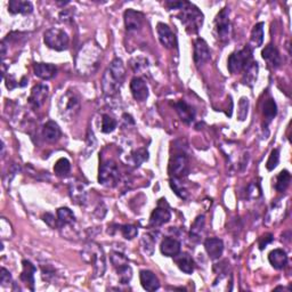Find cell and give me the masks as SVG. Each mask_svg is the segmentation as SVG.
Here are the masks:
<instances>
[{
  "label": "cell",
  "mask_w": 292,
  "mask_h": 292,
  "mask_svg": "<svg viewBox=\"0 0 292 292\" xmlns=\"http://www.w3.org/2000/svg\"><path fill=\"white\" fill-rule=\"evenodd\" d=\"M174 260L176 262L177 267L179 268L181 272H184L185 274H192L195 268V262L193 258L191 257L189 253H178L174 257Z\"/></svg>",
  "instance_id": "cell-26"
},
{
  "label": "cell",
  "mask_w": 292,
  "mask_h": 292,
  "mask_svg": "<svg viewBox=\"0 0 292 292\" xmlns=\"http://www.w3.org/2000/svg\"><path fill=\"white\" fill-rule=\"evenodd\" d=\"M262 42H264V23L259 22L252 29L250 36V44L248 46L252 49L258 48V47L262 45Z\"/></svg>",
  "instance_id": "cell-29"
},
{
  "label": "cell",
  "mask_w": 292,
  "mask_h": 292,
  "mask_svg": "<svg viewBox=\"0 0 292 292\" xmlns=\"http://www.w3.org/2000/svg\"><path fill=\"white\" fill-rule=\"evenodd\" d=\"M110 258H111V262H112V265L114 268H116V270L119 267H122L124 265L129 264L128 258L121 252L113 251V252H111V256H110Z\"/></svg>",
  "instance_id": "cell-41"
},
{
  "label": "cell",
  "mask_w": 292,
  "mask_h": 292,
  "mask_svg": "<svg viewBox=\"0 0 292 292\" xmlns=\"http://www.w3.org/2000/svg\"><path fill=\"white\" fill-rule=\"evenodd\" d=\"M131 159L135 166H141L143 162H145L148 159V152L146 148H138L135 152H132Z\"/></svg>",
  "instance_id": "cell-42"
},
{
  "label": "cell",
  "mask_w": 292,
  "mask_h": 292,
  "mask_svg": "<svg viewBox=\"0 0 292 292\" xmlns=\"http://www.w3.org/2000/svg\"><path fill=\"white\" fill-rule=\"evenodd\" d=\"M170 188L174 191L176 195H178L180 199H188L189 192L185 186L181 183L178 178H171L170 179Z\"/></svg>",
  "instance_id": "cell-36"
},
{
  "label": "cell",
  "mask_w": 292,
  "mask_h": 292,
  "mask_svg": "<svg viewBox=\"0 0 292 292\" xmlns=\"http://www.w3.org/2000/svg\"><path fill=\"white\" fill-rule=\"evenodd\" d=\"M22 266L23 271L20 276L21 281L24 282L31 291H35V273L37 272V267L30 260H23Z\"/></svg>",
  "instance_id": "cell-21"
},
{
  "label": "cell",
  "mask_w": 292,
  "mask_h": 292,
  "mask_svg": "<svg viewBox=\"0 0 292 292\" xmlns=\"http://www.w3.org/2000/svg\"><path fill=\"white\" fill-rule=\"evenodd\" d=\"M117 120L116 119H113L111 116H109V114H103L102 117V132L104 134H110V132H113L116 130L117 128Z\"/></svg>",
  "instance_id": "cell-38"
},
{
  "label": "cell",
  "mask_w": 292,
  "mask_h": 292,
  "mask_svg": "<svg viewBox=\"0 0 292 292\" xmlns=\"http://www.w3.org/2000/svg\"><path fill=\"white\" fill-rule=\"evenodd\" d=\"M119 179H120V172L113 160L104 161L99 166L98 181L100 185L107 186V188H114L119 183Z\"/></svg>",
  "instance_id": "cell-7"
},
{
  "label": "cell",
  "mask_w": 292,
  "mask_h": 292,
  "mask_svg": "<svg viewBox=\"0 0 292 292\" xmlns=\"http://www.w3.org/2000/svg\"><path fill=\"white\" fill-rule=\"evenodd\" d=\"M156 32L157 36H159V40L162 46H165L166 48L168 49L174 48L176 46V37L174 35V32L171 31L169 25L165 24V23H157Z\"/></svg>",
  "instance_id": "cell-17"
},
{
  "label": "cell",
  "mask_w": 292,
  "mask_h": 292,
  "mask_svg": "<svg viewBox=\"0 0 292 292\" xmlns=\"http://www.w3.org/2000/svg\"><path fill=\"white\" fill-rule=\"evenodd\" d=\"M171 219V213L169 205L167 203L166 199H161L157 203V207L153 210L150 217V226L151 227H160Z\"/></svg>",
  "instance_id": "cell-11"
},
{
  "label": "cell",
  "mask_w": 292,
  "mask_h": 292,
  "mask_svg": "<svg viewBox=\"0 0 292 292\" xmlns=\"http://www.w3.org/2000/svg\"><path fill=\"white\" fill-rule=\"evenodd\" d=\"M44 41L48 48L56 51L66 50L70 44L68 33L56 28H51L45 32Z\"/></svg>",
  "instance_id": "cell-8"
},
{
  "label": "cell",
  "mask_w": 292,
  "mask_h": 292,
  "mask_svg": "<svg viewBox=\"0 0 292 292\" xmlns=\"http://www.w3.org/2000/svg\"><path fill=\"white\" fill-rule=\"evenodd\" d=\"M126 76V69L120 59H114L109 68L105 70L102 78V88L104 94L113 97L119 93Z\"/></svg>",
  "instance_id": "cell-2"
},
{
  "label": "cell",
  "mask_w": 292,
  "mask_h": 292,
  "mask_svg": "<svg viewBox=\"0 0 292 292\" xmlns=\"http://www.w3.org/2000/svg\"><path fill=\"white\" fill-rule=\"evenodd\" d=\"M48 95H49L48 86L44 84L36 85L35 87L31 89V94L28 99L29 104H30L33 109H39L45 104L46 99L48 98Z\"/></svg>",
  "instance_id": "cell-12"
},
{
  "label": "cell",
  "mask_w": 292,
  "mask_h": 292,
  "mask_svg": "<svg viewBox=\"0 0 292 292\" xmlns=\"http://www.w3.org/2000/svg\"><path fill=\"white\" fill-rule=\"evenodd\" d=\"M140 280L143 288L146 291H155L160 288V282L154 273L151 271H141Z\"/></svg>",
  "instance_id": "cell-24"
},
{
  "label": "cell",
  "mask_w": 292,
  "mask_h": 292,
  "mask_svg": "<svg viewBox=\"0 0 292 292\" xmlns=\"http://www.w3.org/2000/svg\"><path fill=\"white\" fill-rule=\"evenodd\" d=\"M33 72H35L36 76L42 80H50L56 75L57 68L50 63H35Z\"/></svg>",
  "instance_id": "cell-22"
},
{
  "label": "cell",
  "mask_w": 292,
  "mask_h": 292,
  "mask_svg": "<svg viewBox=\"0 0 292 292\" xmlns=\"http://www.w3.org/2000/svg\"><path fill=\"white\" fill-rule=\"evenodd\" d=\"M248 110H249V99L246 97H242L240 99V103H238V111H237V117L238 120L244 121L248 117Z\"/></svg>",
  "instance_id": "cell-44"
},
{
  "label": "cell",
  "mask_w": 292,
  "mask_h": 292,
  "mask_svg": "<svg viewBox=\"0 0 292 292\" xmlns=\"http://www.w3.org/2000/svg\"><path fill=\"white\" fill-rule=\"evenodd\" d=\"M81 108L80 98L73 90H68L59 102V110L61 117L66 121H71L76 117Z\"/></svg>",
  "instance_id": "cell-5"
},
{
  "label": "cell",
  "mask_w": 292,
  "mask_h": 292,
  "mask_svg": "<svg viewBox=\"0 0 292 292\" xmlns=\"http://www.w3.org/2000/svg\"><path fill=\"white\" fill-rule=\"evenodd\" d=\"M81 256L88 265L93 267L95 276L100 277L104 275L105 270H107V259H105L102 246H99L96 242H89L81 251Z\"/></svg>",
  "instance_id": "cell-3"
},
{
  "label": "cell",
  "mask_w": 292,
  "mask_h": 292,
  "mask_svg": "<svg viewBox=\"0 0 292 292\" xmlns=\"http://www.w3.org/2000/svg\"><path fill=\"white\" fill-rule=\"evenodd\" d=\"M181 244L178 240L174 237H165L161 242L160 250L161 253L166 257H175L180 252Z\"/></svg>",
  "instance_id": "cell-23"
},
{
  "label": "cell",
  "mask_w": 292,
  "mask_h": 292,
  "mask_svg": "<svg viewBox=\"0 0 292 292\" xmlns=\"http://www.w3.org/2000/svg\"><path fill=\"white\" fill-rule=\"evenodd\" d=\"M169 172L171 175V178H178L181 179L189 175L190 172V164L189 157L183 153L176 154L172 157L169 165Z\"/></svg>",
  "instance_id": "cell-10"
},
{
  "label": "cell",
  "mask_w": 292,
  "mask_h": 292,
  "mask_svg": "<svg viewBox=\"0 0 292 292\" xmlns=\"http://www.w3.org/2000/svg\"><path fill=\"white\" fill-rule=\"evenodd\" d=\"M44 222L48 225L49 227H51V228H55V227H57V223H59V220H56V218H55V216L52 214H49V213H47V214H45L44 215Z\"/></svg>",
  "instance_id": "cell-46"
},
{
  "label": "cell",
  "mask_w": 292,
  "mask_h": 292,
  "mask_svg": "<svg viewBox=\"0 0 292 292\" xmlns=\"http://www.w3.org/2000/svg\"><path fill=\"white\" fill-rule=\"evenodd\" d=\"M143 18L144 15L141 12L134 11V9H127L123 14L124 20V26H126L127 31H138L143 25Z\"/></svg>",
  "instance_id": "cell-14"
},
{
  "label": "cell",
  "mask_w": 292,
  "mask_h": 292,
  "mask_svg": "<svg viewBox=\"0 0 292 292\" xmlns=\"http://www.w3.org/2000/svg\"><path fill=\"white\" fill-rule=\"evenodd\" d=\"M57 220H59L60 225H72L75 223V216L72 213V210L62 207L60 209H57Z\"/></svg>",
  "instance_id": "cell-32"
},
{
  "label": "cell",
  "mask_w": 292,
  "mask_h": 292,
  "mask_svg": "<svg viewBox=\"0 0 292 292\" xmlns=\"http://www.w3.org/2000/svg\"><path fill=\"white\" fill-rule=\"evenodd\" d=\"M130 92L132 97L138 102H145L148 97V88L144 80L140 76H135L130 81Z\"/></svg>",
  "instance_id": "cell-16"
},
{
  "label": "cell",
  "mask_w": 292,
  "mask_h": 292,
  "mask_svg": "<svg viewBox=\"0 0 292 292\" xmlns=\"http://www.w3.org/2000/svg\"><path fill=\"white\" fill-rule=\"evenodd\" d=\"M253 57V49L246 46L243 49L233 52L227 60V68L232 74L240 73L251 63Z\"/></svg>",
  "instance_id": "cell-6"
},
{
  "label": "cell",
  "mask_w": 292,
  "mask_h": 292,
  "mask_svg": "<svg viewBox=\"0 0 292 292\" xmlns=\"http://www.w3.org/2000/svg\"><path fill=\"white\" fill-rule=\"evenodd\" d=\"M268 260L275 270H283L288 265V255L283 249H274L268 255Z\"/></svg>",
  "instance_id": "cell-25"
},
{
  "label": "cell",
  "mask_w": 292,
  "mask_h": 292,
  "mask_svg": "<svg viewBox=\"0 0 292 292\" xmlns=\"http://www.w3.org/2000/svg\"><path fill=\"white\" fill-rule=\"evenodd\" d=\"M258 70H259V66H258L257 62H251V63L244 69L242 83L249 86V87H253V85H255V83L257 81Z\"/></svg>",
  "instance_id": "cell-30"
},
{
  "label": "cell",
  "mask_w": 292,
  "mask_h": 292,
  "mask_svg": "<svg viewBox=\"0 0 292 292\" xmlns=\"http://www.w3.org/2000/svg\"><path fill=\"white\" fill-rule=\"evenodd\" d=\"M215 24H216V31L219 39L224 42L229 41V38L232 35V24L231 21H229V8L225 7L217 14Z\"/></svg>",
  "instance_id": "cell-9"
},
{
  "label": "cell",
  "mask_w": 292,
  "mask_h": 292,
  "mask_svg": "<svg viewBox=\"0 0 292 292\" xmlns=\"http://www.w3.org/2000/svg\"><path fill=\"white\" fill-rule=\"evenodd\" d=\"M119 229L126 240H134L138 235V228L135 225H122V226H119Z\"/></svg>",
  "instance_id": "cell-39"
},
{
  "label": "cell",
  "mask_w": 292,
  "mask_h": 292,
  "mask_svg": "<svg viewBox=\"0 0 292 292\" xmlns=\"http://www.w3.org/2000/svg\"><path fill=\"white\" fill-rule=\"evenodd\" d=\"M262 113L267 119V122H271L277 114V105L273 98H268L265 100L264 108H262Z\"/></svg>",
  "instance_id": "cell-35"
},
{
  "label": "cell",
  "mask_w": 292,
  "mask_h": 292,
  "mask_svg": "<svg viewBox=\"0 0 292 292\" xmlns=\"http://www.w3.org/2000/svg\"><path fill=\"white\" fill-rule=\"evenodd\" d=\"M273 240H274V237H273L272 234H266V235L261 236L259 238V249L260 250H264V249L270 244Z\"/></svg>",
  "instance_id": "cell-47"
},
{
  "label": "cell",
  "mask_w": 292,
  "mask_h": 292,
  "mask_svg": "<svg viewBox=\"0 0 292 292\" xmlns=\"http://www.w3.org/2000/svg\"><path fill=\"white\" fill-rule=\"evenodd\" d=\"M174 108L176 109V112L178 114L180 120L183 121L186 124H190L192 123L195 120V110L192 107V105H190L189 103H186L185 100H178V102H175L174 103Z\"/></svg>",
  "instance_id": "cell-15"
},
{
  "label": "cell",
  "mask_w": 292,
  "mask_h": 292,
  "mask_svg": "<svg viewBox=\"0 0 292 292\" xmlns=\"http://www.w3.org/2000/svg\"><path fill=\"white\" fill-rule=\"evenodd\" d=\"M279 162H280V151L277 150V148H274L271 152V155L270 157H268V160H267V164H266V168L267 170H274L277 165H279Z\"/></svg>",
  "instance_id": "cell-43"
},
{
  "label": "cell",
  "mask_w": 292,
  "mask_h": 292,
  "mask_svg": "<svg viewBox=\"0 0 292 292\" xmlns=\"http://www.w3.org/2000/svg\"><path fill=\"white\" fill-rule=\"evenodd\" d=\"M193 60L196 66L203 65L210 60V49L208 44L203 39H201V38H198L194 42Z\"/></svg>",
  "instance_id": "cell-13"
},
{
  "label": "cell",
  "mask_w": 292,
  "mask_h": 292,
  "mask_svg": "<svg viewBox=\"0 0 292 292\" xmlns=\"http://www.w3.org/2000/svg\"><path fill=\"white\" fill-rule=\"evenodd\" d=\"M71 171V164L66 157H61L56 161L54 166V172L59 177H66Z\"/></svg>",
  "instance_id": "cell-34"
},
{
  "label": "cell",
  "mask_w": 292,
  "mask_h": 292,
  "mask_svg": "<svg viewBox=\"0 0 292 292\" xmlns=\"http://www.w3.org/2000/svg\"><path fill=\"white\" fill-rule=\"evenodd\" d=\"M11 283H13L11 273H9L6 268L3 267L2 268V274H0V284H2L3 288H5V286H7Z\"/></svg>",
  "instance_id": "cell-45"
},
{
  "label": "cell",
  "mask_w": 292,
  "mask_h": 292,
  "mask_svg": "<svg viewBox=\"0 0 292 292\" xmlns=\"http://www.w3.org/2000/svg\"><path fill=\"white\" fill-rule=\"evenodd\" d=\"M8 12L16 15H29L33 12V5L30 2H22V0H11L8 3Z\"/></svg>",
  "instance_id": "cell-27"
},
{
  "label": "cell",
  "mask_w": 292,
  "mask_h": 292,
  "mask_svg": "<svg viewBox=\"0 0 292 292\" xmlns=\"http://www.w3.org/2000/svg\"><path fill=\"white\" fill-rule=\"evenodd\" d=\"M6 86H7V88L9 90H12V89H14V88L16 87L17 84H16V81L14 80L13 78H9V79H6Z\"/></svg>",
  "instance_id": "cell-49"
},
{
  "label": "cell",
  "mask_w": 292,
  "mask_h": 292,
  "mask_svg": "<svg viewBox=\"0 0 292 292\" xmlns=\"http://www.w3.org/2000/svg\"><path fill=\"white\" fill-rule=\"evenodd\" d=\"M261 56H262V59L267 62L268 66H271V68L273 69L280 68L282 64L280 51L277 50L276 47H274L273 45L265 46V48L261 51Z\"/></svg>",
  "instance_id": "cell-20"
},
{
  "label": "cell",
  "mask_w": 292,
  "mask_h": 292,
  "mask_svg": "<svg viewBox=\"0 0 292 292\" xmlns=\"http://www.w3.org/2000/svg\"><path fill=\"white\" fill-rule=\"evenodd\" d=\"M248 195L250 198H257L260 195V189L257 184H250L248 186Z\"/></svg>",
  "instance_id": "cell-48"
},
{
  "label": "cell",
  "mask_w": 292,
  "mask_h": 292,
  "mask_svg": "<svg viewBox=\"0 0 292 292\" xmlns=\"http://www.w3.org/2000/svg\"><path fill=\"white\" fill-rule=\"evenodd\" d=\"M204 224H205V217L203 215H200V216L196 217L192 227H191V234H190L191 240H193L195 242H198L200 240L204 228Z\"/></svg>",
  "instance_id": "cell-31"
},
{
  "label": "cell",
  "mask_w": 292,
  "mask_h": 292,
  "mask_svg": "<svg viewBox=\"0 0 292 292\" xmlns=\"http://www.w3.org/2000/svg\"><path fill=\"white\" fill-rule=\"evenodd\" d=\"M117 273L119 276V281H120L121 284H128L130 282L131 277H132V270L131 267L128 265H124L122 267L117 268Z\"/></svg>",
  "instance_id": "cell-37"
},
{
  "label": "cell",
  "mask_w": 292,
  "mask_h": 292,
  "mask_svg": "<svg viewBox=\"0 0 292 292\" xmlns=\"http://www.w3.org/2000/svg\"><path fill=\"white\" fill-rule=\"evenodd\" d=\"M141 244H142L143 251H144L146 255H150V256L153 255L154 246H155V240L150 235V234H145V235L143 236Z\"/></svg>",
  "instance_id": "cell-40"
},
{
  "label": "cell",
  "mask_w": 292,
  "mask_h": 292,
  "mask_svg": "<svg viewBox=\"0 0 292 292\" xmlns=\"http://www.w3.org/2000/svg\"><path fill=\"white\" fill-rule=\"evenodd\" d=\"M69 192L71 199L75 204H85L87 200V192L85 185L79 180H72L69 185Z\"/></svg>",
  "instance_id": "cell-19"
},
{
  "label": "cell",
  "mask_w": 292,
  "mask_h": 292,
  "mask_svg": "<svg viewBox=\"0 0 292 292\" xmlns=\"http://www.w3.org/2000/svg\"><path fill=\"white\" fill-rule=\"evenodd\" d=\"M204 248L210 259L217 260L223 256L224 242L218 237H210L205 240Z\"/></svg>",
  "instance_id": "cell-18"
},
{
  "label": "cell",
  "mask_w": 292,
  "mask_h": 292,
  "mask_svg": "<svg viewBox=\"0 0 292 292\" xmlns=\"http://www.w3.org/2000/svg\"><path fill=\"white\" fill-rule=\"evenodd\" d=\"M100 57H102V50L96 42L93 40L86 42L76 54L75 66L78 72L84 75L92 74L97 69Z\"/></svg>",
  "instance_id": "cell-1"
},
{
  "label": "cell",
  "mask_w": 292,
  "mask_h": 292,
  "mask_svg": "<svg viewBox=\"0 0 292 292\" xmlns=\"http://www.w3.org/2000/svg\"><path fill=\"white\" fill-rule=\"evenodd\" d=\"M42 135H44L45 141L48 143H56L61 138L62 131L60 126L55 121H48L45 123Z\"/></svg>",
  "instance_id": "cell-28"
},
{
  "label": "cell",
  "mask_w": 292,
  "mask_h": 292,
  "mask_svg": "<svg viewBox=\"0 0 292 292\" xmlns=\"http://www.w3.org/2000/svg\"><path fill=\"white\" fill-rule=\"evenodd\" d=\"M290 180H291L290 172L288 170H282L276 178L275 190L277 191V192H281V193L285 192V190L288 189V186L290 184Z\"/></svg>",
  "instance_id": "cell-33"
},
{
  "label": "cell",
  "mask_w": 292,
  "mask_h": 292,
  "mask_svg": "<svg viewBox=\"0 0 292 292\" xmlns=\"http://www.w3.org/2000/svg\"><path fill=\"white\" fill-rule=\"evenodd\" d=\"M180 22L183 23L186 31L191 35H195L200 31V29L203 25L204 16L202 12L189 2H185L184 6L180 8V14L178 15Z\"/></svg>",
  "instance_id": "cell-4"
}]
</instances>
